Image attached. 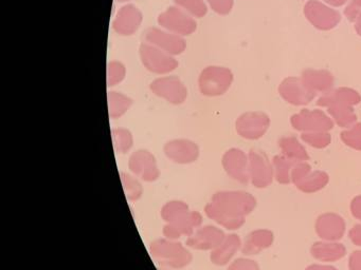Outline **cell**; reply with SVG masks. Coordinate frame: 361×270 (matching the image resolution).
I'll return each mask as SVG.
<instances>
[{"label": "cell", "instance_id": "cell-25", "mask_svg": "<svg viewBox=\"0 0 361 270\" xmlns=\"http://www.w3.org/2000/svg\"><path fill=\"white\" fill-rule=\"evenodd\" d=\"M107 99H109V116L111 118H118L123 115L133 103L130 97L122 94V93L115 92V91L109 92Z\"/></svg>", "mask_w": 361, "mask_h": 270}, {"label": "cell", "instance_id": "cell-23", "mask_svg": "<svg viewBox=\"0 0 361 270\" xmlns=\"http://www.w3.org/2000/svg\"><path fill=\"white\" fill-rule=\"evenodd\" d=\"M329 107V112L333 116L334 120H336L338 124L342 128H348L352 127L353 124L356 122V115L353 112L352 108L350 105L346 103H331L327 105Z\"/></svg>", "mask_w": 361, "mask_h": 270}, {"label": "cell", "instance_id": "cell-3", "mask_svg": "<svg viewBox=\"0 0 361 270\" xmlns=\"http://www.w3.org/2000/svg\"><path fill=\"white\" fill-rule=\"evenodd\" d=\"M158 23L162 29L181 37L191 35L197 27V23L193 16L177 6H170L162 12L158 16Z\"/></svg>", "mask_w": 361, "mask_h": 270}, {"label": "cell", "instance_id": "cell-15", "mask_svg": "<svg viewBox=\"0 0 361 270\" xmlns=\"http://www.w3.org/2000/svg\"><path fill=\"white\" fill-rule=\"evenodd\" d=\"M130 168L135 174L147 181H153L159 176L156 160L147 150H138L130 158Z\"/></svg>", "mask_w": 361, "mask_h": 270}, {"label": "cell", "instance_id": "cell-7", "mask_svg": "<svg viewBox=\"0 0 361 270\" xmlns=\"http://www.w3.org/2000/svg\"><path fill=\"white\" fill-rule=\"evenodd\" d=\"M145 39L147 44L157 46L173 56L185 52L187 48V44L183 37L158 27H149L145 32Z\"/></svg>", "mask_w": 361, "mask_h": 270}, {"label": "cell", "instance_id": "cell-10", "mask_svg": "<svg viewBox=\"0 0 361 270\" xmlns=\"http://www.w3.org/2000/svg\"><path fill=\"white\" fill-rule=\"evenodd\" d=\"M223 166L228 175L238 183L246 185L250 181L249 158L242 150L236 148L228 150L223 156Z\"/></svg>", "mask_w": 361, "mask_h": 270}, {"label": "cell", "instance_id": "cell-11", "mask_svg": "<svg viewBox=\"0 0 361 270\" xmlns=\"http://www.w3.org/2000/svg\"><path fill=\"white\" fill-rule=\"evenodd\" d=\"M291 124L305 132H327L333 128L334 122L322 111L303 110L291 117Z\"/></svg>", "mask_w": 361, "mask_h": 270}, {"label": "cell", "instance_id": "cell-32", "mask_svg": "<svg viewBox=\"0 0 361 270\" xmlns=\"http://www.w3.org/2000/svg\"><path fill=\"white\" fill-rule=\"evenodd\" d=\"M121 176L126 196H128V198H130V200H138L141 196V193H142L140 184L136 179H133V176H130V175L121 173Z\"/></svg>", "mask_w": 361, "mask_h": 270}, {"label": "cell", "instance_id": "cell-26", "mask_svg": "<svg viewBox=\"0 0 361 270\" xmlns=\"http://www.w3.org/2000/svg\"><path fill=\"white\" fill-rule=\"evenodd\" d=\"M187 205L183 202H170L162 208L161 215L168 224L174 223L189 213Z\"/></svg>", "mask_w": 361, "mask_h": 270}, {"label": "cell", "instance_id": "cell-24", "mask_svg": "<svg viewBox=\"0 0 361 270\" xmlns=\"http://www.w3.org/2000/svg\"><path fill=\"white\" fill-rule=\"evenodd\" d=\"M295 162H295L285 155L274 156L272 166H274V177L278 183L282 184V185H288L291 183V169L295 166Z\"/></svg>", "mask_w": 361, "mask_h": 270}, {"label": "cell", "instance_id": "cell-34", "mask_svg": "<svg viewBox=\"0 0 361 270\" xmlns=\"http://www.w3.org/2000/svg\"><path fill=\"white\" fill-rule=\"evenodd\" d=\"M227 270H259V264L250 259H238Z\"/></svg>", "mask_w": 361, "mask_h": 270}, {"label": "cell", "instance_id": "cell-13", "mask_svg": "<svg viewBox=\"0 0 361 270\" xmlns=\"http://www.w3.org/2000/svg\"><path fill=\"white\" fill-rule=\"evenodd\" d=\"M142 13L134 4H126L120 8L113 21V29L122 36L133 35L142 23Z\"/></svg>", "mask_w": 361, "mask_h": 270}, {"label": "cell", "instance_id": "cell-28", "mask_svg": "<svg viewBox=\"0 0 361 270\" xmlns=\"http://www.w3.org/2000/svg\"><path fill=\"white\" fill-rule=\"evenodd\" d=\"M177 6L189 13L191 16L202 18L207 14L206 4L204 0H174Z\"/></svg>", "mask_w": 361, "mask_h": 270}, {"label": "cell", "instance_id": "cell-20", "mask_svg": "<svg viewBox=\"0 0 361 270\" xmlns=\"http://www.w3.org/2000/svg\"><path fill=\"white\" fill-rule=\"evenodd\" d=\"M240 246H242V242H240V236L236 234H229L226 236L224 242L212 251L211 261L219 266L226 265L238 252Z\"/></svg>", "mask_w": 361, "mask_h": 270}, {"label": "cell", "instance_id": "cell-5", "mask_svg": "<svg viewBox=\"0 0 361 270\" xmlns=\"http://www.w3.org/2000/svg\"><path fill=\"white\" fill-rule=\"evenodd\" d=\"M151 251L152 255L157 257L160 263L168 267H185L192 259L189 251L183 245L171 240H156L152 244Z\"/></svg>", "mask_w": 361, "mask_h": 270}, {"label": "cell", "instance_id": "cell-9", "mask_svg": "<svg viewBox=\"0 0 361 270\" xmlns=\"http://www.w3.org/2000/svg\"><path fill=\"white\" fill-rule=\"evenodd\" d=\"M269 117L262 112H248L236 120V131L247 139H257L263 136L269 127Z\"/></svg>", "mask_w": 361, "mask_h": 270}, {"label": "cell", "instance_id": "cell-1", "mask_svg": "<svg viewBox=\"0 0 361 270\" xmlns=\"http://www.w3.org/2000/svg\"><path fill=\"white\" fill-rule=\"evenodd\" d=\"M257 200L245 191H221L214 194L212 202L206 206L210 219L229 230L242 227L246 217L255 210Z\"/></svg>", "mask_w": 361, "mask_h": 270}, {"label": "cell", "instance_id": "cell-18", "mask_svg": "<svg viewBox=\"0 0 361 270\" xmlns=\"http://www.w3.org/2000/svg\"><path fill=\"white\" fill-rule=\"evenodd\" d=\"M274 236L268 229H259L250 232L245 238L242 251L245 255H255L269 248L274 243Z\"/></svg>", "mask_w": 361, "mask_h": 270}, {"label": "cell", "instance_id": "cell-4", "mask_svg": "<svg viewBox=\"0 0 361 270\" xmlns=\"http://www.w3.org/2000/svg\"><path fill=\"white\" fill-rule=\"evenodd\" d=\"M139 54L145 69L152 73L168 74L174 71L178 67V61L173 55L164 52L161 49L152 44H142L139 49Z\"/></svg>", "mask_w": 361, "mask_h": 270}, {"label": "cell", "instance_id": "cell-6", "mask_svg": "<svg viewBox=\"0 0 361 270\" xmlns=\"http://www.w3.org/2000/svg\"><path fill=\"white\" fill-rule=\"evenodd\" d=\"M151 91L173 105H181L188 96V89L176 76H164L153 80Z\"/></svg>", "mask_w": 361, "mask_h": 270}, {"label": "cell", "instance_id": "cell-12", "mask_svg": "<svg viewBox=\"0 0 361 270\" xmlns=\"http://www.w3.org/2000/svg\"><path fill=\"white\" fill-rule=\"evenodd\" d=\"M317 234L319 238L329 242H336L343 238L345 232V221L337 213H323L316 221Z\"/></svg>", "mask_w": 361, "mask_h": 270}, {"label": "cell", "instance_id": "cell-29", "mask_svg": "<svg viewBox=\"0 0 361 270\" xmlns=\"http://www.w3.org/2000/svg\"><path fill=\"white\" fill-rule=\"evenodd\" d=\"M126 75V69L120 61H111L107 65V86H114L120 84Z\"/></svg>", "mask_w": 361, "mask_h": 270}, {"label": "cell", "instance_id": "cell-22", "mask_svg": "<svg viewBox=\"0 0 361 270\" xmlns=\"http://www.w3.org/2000/svg\"><path fill=\"white\" fill-rule=\"evenodd\" d=\"M283 155L295 162H306L310 160V155L306 152L305 148L299 143L295 137H282L279 141Z\"/></svg>", "mask_w": 361, "mask_h": 270}, {"label": "cell", "instance_id": "cell-17", "mask_svg": "<svg viewBox=\"0 0 361 270\" xmlns=\"http://www.w3.org/2000/svg\"><path fill=\"white\" fill-rule=\"evenodd\" d=\"M202 224V215L198 212H189L183 219L168 224L164 227V233L168 238H180L181 236H192L194 228Z\"/></svg>", "mask_w": 361, "mask_h": 270}, {"label": "cell", "instance_id": "cell-8", "mask_svg": "<svg viewBox=\"0 0 361 270\" xmlns=\"http://www.w3.org/2000/svg\"><path fill=\"white\" fill-rule=\"evenodd\" d=\"M248 158L252 185L261 189L271 185L274 177V166L265 153L259 150H251Z\"/></svg>", "mask_w": 361, "mask_h": 270}, {"label": "cell", "instance_id": "cell-35", "mask_svg": "<svg viewBox=\"0 0 361 270\" xmlns=\"http://www.w3.org/2000/svg\"><path fill=\"white\" fill-rule=\"evenodd\" d=\"M350 270H361V250H356L350 255L348 259Z\"/></svg>", "mask_w": 361, "mask_h": 270}, {"label": "cell", "instance_id": "cell-27", "mask_svg": "<svg viewBox=\"0 0 361 270\" xmlns=\"http://www.w3.org/2000/svg\"><path fill=\"white\" fill-rule=\"evenodd\" d=\"M113 134L114 146L118 153H126L133 146L132 133L126 129H114Z\"/></svg>", "mask_w": 361, "mask_h": 270}, {"label": "cell", "instance_id": "cell-2", "mask_svg": "<svg viewBox=\"0 0 361 270\" xmlns=\"http://www.w3.org/2000/svg\"><path fill=\"white\" fill-rule=\"evenodd\" d=\"M233 75L230 70L223 67H207L198 78L200 92L206 96L223 95L231 86Z\"/></svg>", "mask_w": 361, "mask_h": 270}, {"label": "cell", "instance_id": "cell-37", "mask_svg": "<svg viewBox=\"0 0 361 270\" xmlns=\"http://www.w3.org/2000/svg\"><path fill=\"white\" fill-rule=\"evenodd\" d=\"M350 212L355 219L361 221V195L353 198L352 202H350Z\"/></svg>", "mask_w": 361, "mask_h": 270}, {"label": "cell", "instance_id": "cell-16", "mask_svg": "<svg viewBox=\"0 0 361 270\" xmlns=\"http://www.w3.org/2000/svg\"><path fill=\"white\" fill-rule=\"evenodd\" d=\"M226 236L223 230L214 226H206L197 230L193 236L187 240L188 246L200 250H210L219 246L225 240Z\"/></svg>", "mask_w": 361, "mask_h": 270}, {"label": "cell", "instance_id": "cell-31", "mask_svg": "<svg viewBox=\"0 0 361 270\" xmlns=\"http://www.w3.org/2000/svg\"><path fill=\"white\" fill-rule=\"evenodd\" d=\"M341 139L348 147L361 151V124H355L350 130L343 131Z\"/></svg>", "mask_w": 361, "mask_h": 270}, {"label": "cell", "instance_id": "cell-19", "mask_svg": "<svg viewBox=\"0 0 361 270\" xmlns=\"http://www.w3.org/2000/svg\"><path fill=\"white\" fill-rule=\"evenodd\" d=\"M314 259L321 262H336L346 255V248L341 243L316 242L310 248Z\"/></svg>", "mask_w": 361, "mask_h": 270}, {"label": "cell", "instance_id": "cell-38", "mask_svg": "<svg viewBox=\"0 0 361 270\" xmlns=\"http://www.w3.org/2000/svg\"><path fill=\"white\" fill-rule=\"evenodd\" d=\"M305 270H338L334 266L329 265H318V264H312L305 268Z\"/></svg>", "mask_w": 361, "mask_h": 270}, {"label": "cell", "instance_id": "cell-30", "mask_svg": "<svg viewBox=\"0 0 361 270\" xmlns=\"http://www.w3.org/2000/svg\"><path fill=\"white\" fill-rule=\"evenodd\" d=\"M302 139L312 147L323 149L331 143V139L327 132H305L302 134Z\"/></svg>", "mask_w": 361, "mask_h": 270}, {"label": "cell", "instance_id": "cell-39", "mask_svg": "<svg viewBox=\"0 0 361 270\" xmlns=\"http://www.w3.org/2000/svg\"><path fill=\"white\" fill-rule=\"evenodd\" d=\"M117 2H128L130 1V0H116Z\"/></svg>", "mask_w": 361, "mask_h": 270}, {"label": "cell", "instance_id": "cell-33", "mask_svg": "<svg viewBox=\"0 0 361 270\" xmlns=\"http://www.w3.org/2000/svg\"><path fill=\"white\" fill-rule=\"evenodd\" d=\"M211 8L219 15H226L231 11L233 0H207Z\"/></svg>", "mask_w": 361, "mask_h": 270}, {"label": "cell", "instance_id": "cell-14", "mask_svg": "<svg viewBox=\"0 0 361 270\" xmlns=\"http://www.w3.org/2000/svg\"><path fill=\"white\" fill-rule=\"evenodd\" d=\"M164 153L173 162L190 164L197 160L200 148L189 139H174L166 143Z\"/></svg>", "mask_w": 361, "mask_h": 270}, {"label": "cell", "instance_id": "cell-21", "mask_svg": "<svg viewBox=\"0 0 361 270\" xmlns=\"http://www.w3.org/2000/svg\"><path fill=\"white\" fill-rule=\"evenodd\" d=\"M329 176L324 171H310L295 184V187L304 193H314L320 191L329 184Z\"/></svg>", "mask_w": 361, "mask_h": 270}, {"label": "cell", "instance_id": "cell-36", "mask_svg": "<svg viewBox=\"0 0 361 270\" xmlns=\"http://www.w3.org/2000/svg\"><path fill=\"white\" fill-rule=\"evenodd\" d=\"M348 238L352 240L353 244L361 247V225H355L348 232Z\"/></svg>", "mask_w": 361, "mask_h": 270}]
</instances>
